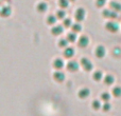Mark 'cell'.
I'll return each mask as SVG.
<instances>
[{"label":"cell","mask_w":121,"mask_h":116,"mask_svg":"<svg viewBox=\"0 0 121 116\" xmlns=\"http://www.w3.org/2000/svg\"><path fill=\"white\" fill-rule=\"evenodd\" d=\"M119 50H120V49H118V48H117V49H115V50H114V54H115V55L119 54V53H120V51H119Z\"/></svg>","instance_id":"f546056e"},{"label":"cell","mask_w":121,"mask_h":116,"mask_svg":"<svg viewBox=\"0 0 121 116\" xmlns=\"http://www.w3.org/2000/svg\"><path fill=\"white\" fill-rule=\"evenodd\" d=\"M113 95L115 97H121V88L120 87H116L113 89Z\"/></svg>","instance_id":"44dd1931"},{"label":"cell","mask_w":121,"mask_h":116,"mask_svg":"<svg viewBox=\"0 0 121 116\" xmlns=\"http://www.w3.org/2000/svg\"><path fill=\"white\" fill-rule=\"evenodd\" d=\"M63 32H64V27H63L62 25H60V24L54 25V27H52V30H51V33H52L54 36L60 35V34H62Z\"/></svg>","instance_id":"52a82bcc"},{"label":"cell","mask_w":121,"mask_h":116,"mask_svg":"<svg viewBox=\"0 0 121 116\" xmlns=\"http://www.w3.org/2000/svg\"><path fill=\"white\" fill-rule=\"evenodd\" d=\"M56 19H57L56 16H54V15H50V16L47 18V23H48L49 25H53V24H55V22H56Z\"/></svg>","instance_id":"e0dca14e"},{"label":"cell","mask_w":121,"mask_h":116,"mask_svg":"<svg viewBox=\"0 0 121 116\" xmlns=\"http://www.w3.org/2000/svg\"><path fill=\"white\" fill-rule=\"evenodd\" d=\"M72 31L73 33H79V32L82 31V25L80 24V23H74V24L72 25Z\"/></svg>","instance_id":"7402d4cb"},{"label":"cell","mask_w":121,"mask_h":116,"mask_svg":"<svg viewBox=\"0 0 121 116\" xmlns=\"http://www.w3.org/2000/svg\"><path fill=\"white\" fill-rule=\"evenodd\" d=\"M85 15H86L85 10L82 8H78L74 13V17H75V19H77V21H79V22L80 21H83L84 19H85Z\"/></svg>","instance_id":"6da1fadb"},{"label":"cell","mask_w":121,"mask_h":116,"mask_svg":"<svg viewBox=\"0 0 121 116\" xmlns=\"http://www.w3.org/2000/svg\"><path fill=\"white\" fill-rule=\"evenodd\" d=\"M67 40H68L69 42H74L75 40H77V34L75 33H69L68 35H67Z\"/></svg>","instance_id":"ffe728a7"},{"label":"cell","mask_w":121,"mask_h":116,"mask_svg":"<svg viewBox=\"0 0 121 116\" xmlns=\"http://www.w3.org/2000/svg\"><path fill=\"white\" fill-rule=\"evenodd\" d=\"M69 1H70V0H59V5L64 10V8L69 6Z\"/></svg>","instance_id":"d6986e66"},{"label":"cell","mask_w":121,"mask_h":116,"mask_svg":"<svg viewBox=\"0 0 121 116\" xmlns=\"http://www.w3.org/2000/svg\"><path fill=\"white\" fill-rule=\"evenodd\" d=\"M53 66H54L56 70H60V69L64 68V61H63L60 58H56V59L53 61Z\"/></svg>","instance_id":"30bf717a"},{"label":"cell","mask_w":121,"mask_h":116,"mask_svg":"<svg viewBox=\"0 0 121 116\" xmlns=\"http://www.w3.org/2000/svg\"><path fill=\"white\" fill-rule=\"evenodd\" d=\"M65 16H66V13H65L64 10H60V11L56 12V17L59 19H64Z\"/></svg>","instance_id":"cb8c5ba5"},{"label":"cell","mask_w":121,"mask_h":116,"mask_svg":"<svg viewBox=\"0 0 121 116\" xmlns=\"http://www.w3.org/2000/svg\"><path fill=\"white\" fill-rule=\"evenodd\" d=\"M101 98H102V100L104 102H108V100L111 99V95H109L108 93H103L102 95H101Z\"/></svg>","instance_id":"d4e9b609"},{"label":"cell","mask_w":121,"mask_h":116,"mask_svg":"<svg viewBox=\"0 0 121 116\" xmlns=\"http://www.w3.org/2000/svg\"><path fill=\"white\" fill-rule=\"evenodd\" d=\"M53 78H54L55 81H57V82H63V81L65 80V74L63 72H55L54 74H53Z\"/></svg>","instance_id":"ba28073f"},{"label":"cell","mask_w":121,"mask_h":116,"mask_svg":"<svg viewBox=\"0 0 121 116\" xmlns=\"http://www.w3.org/2000/svg\"><path fill=\"white\" fill-rule=\"evenodd\" d=\"M109 6H111V10L114 11V12H120L121 11V4L119 3V2L113 1V2H111Z\"/></svg>","instance_id":"8fae6325"},{"label":"cell","mask_w":121,"mask_h":116,"mask_svg":"<svg viewBox=\"0 0 121 116\" xmlns=\"http://www.w3.org/2000/svg\"><path fill=\"white\" fill-rule=\"evenodd\" d=\"M71 24H72V22H71V19H69V18L64 19V27H71Z\"/></svg>","instance_id":"4316f807"},{"label":"cell","mask_w":121,"mask_h":116,"mask_svg":"<svg viewBox=\"0 0 121 116\" xmlns=\"http://www.w3.org/2000/svg\"><path fill=\"white\" fill-rule=\"evenodd\" d=\"M103 17H105V18H116L117 12H114L112 10H104L103 11Z\"/></svg>","instance_id":"9c48e42d"},{"label":"cell","mask_w":121,"mask_h":116,"mask_svg":"<svg viewBox=\"0 0 121 116\" xmlns=\"http://www.w3.org/2000/svg\"><path fill=\"white\" fill-rule=\"evenodd\" d=\"M105 29H106L107 31L112 32V33H115V32L118 31V29H119V25H118L116 22H113V21H111V22H107L106 23V25H105Z\"/></svg>","instance_id":"3957f363"},{"label":"cell","mask_w":121,"mask_h":116,"mask_svg":"<svg viewBox=\"0 0 121 116\" xmlns=\"http://www.w3.org/2000/svg\"><path fill=\"white\" fill-rule=\"evenodd\" d=\"M102 77H103V74L101 71H97V72H95L94 75H92V78L96 81H100L101 79H102Z\"/></svg>","instance_id":"ac0fdd59"},{"label":"cell","mask_w":121,"mask_h":116,"mask_svg":"<svg viewBox=\"0 0 121 116\" xmlns=\"http://www.w3.org/2000/svg\"><path fill=\"white\" fill-rule=\"evenodd\" d=\"M114 81H115V78H114L113 75H106V76L104 77V83L107 85H111L114 83Z\"/></svg>","instance_id":"2e32d148"},{"label":"cell","mask_w":121,"mask_h":116,"mask_svg":"<svg viewBox=\"0 0 121 116\" xmlns=\"http://www.w3.org/2000/svg\"><path fill=\"white\" fill-rule=\"evenodd\" d=\"M103 111H105V112H107V111L111 110V104H108V102H105L104 104H103Z\"/></svg>","instance_id":"f1b7e54d"},{"label":"cell","mask_w":121,"mask_h":116,"mask_svg":"<svg viewBox=\"0 0 121 116\" xmlns=\"http://www.w3.org/2000/svg\"><path fill=\"white\" fill-rule=\"evenodd\" d=\"M11 13H12V10H11L10 6H4V8H2L1 12H0V15H1L2 17H9L11 15Z\"/></svg>","instance_id":"4fadbf2b"},{"label":"cell","mask_w":121,"mask_h":116,"mask_svg":"<svg viewBox=\"0 0 121 116\" xmlns=\"http://www.w3.org/2000/svg\"><path fill=\"white\" fill-rule=\"evenodd\" d=\"M88 43H89V39H88L87 36H81L78 40V46L80 48H86L88 46Z\"/></svg>","instance_id":"277c9868"},{"label":"cell","mask_w":121,"mask_h":116,"mask_svg":"<svg viewBox=\"0 0 121 116\" xmlns=\"http://www.w3.org/2000/svg\"><path fill=\"white\" fill-rule=\"evenodd\" d=\"M67 69H68L70 72H77L79 70V63L74 60H71L67 63Z\"/></svg>","instance_id":"5b68a950"},{"label":"cell","mask_w":121,"mask_h":116,"mask_svg":"<svg viewBox=\"0 0 121 116\" xmlns=\"http://www.w3.org/2000/svg\"><path fill=\"white\" fill-rule=\"evenodd\" d=\"M81 64H82V66L84 68V70H85V71H87V72L91 71L92 63L90 62L89 59H87V58H82V59H81Z\"/></svg>","instance_id":"7a4b0ae2"},{"label":"cell","mask_w":121,"mask_h":116,"mask_svg":"<svg viewBox=\"0 0 121 116\" xmlns=\"http://www.w3.org/2000/svg\"><path fill=\"white\" fill-rule=\"evenodd\" d=\"M105 2H106V0H97L96 4H97V6H98V8H102V6L105 4Z\"/></svg>","instance_id":"83f0119b"},{"label":"cell","mask_w":121,"mask_h":116,"mask_svg":"<svg viewBox=\"0 0 121 116\" xmlns=\"http://www.w3.org/2000/svg\"><path fill=\"white\" fill-rule=\"evenodd\" d=\"M70 1H74V0H70Z\"/></svg>","instance_id":"4dcf8cb0"},{"label":"cell","mask_w":121,"mask_h":116,"mask_svg":"<svg viewBox=\"0 0 121 116\" xmlns=\"http://www.w3.org/2000/svg\"><path fill=\"white\" fill-rule=\"evenodd\" d=\"M89 94H90L89 90L85 88V89H82V90H80V91H79V97L85 99V98H87L88 96H89Z\"/></svg>","instance_id":"5bb4252c"},{"label":"cell","mask_w":121,"mask_h":116,"mask_svg":"<svg viewBox=\"0 0 121 116\" xmlns=\"http://www.w3.org/2000/svg\"><path fill=\"white\" fill-rule=\"evenodd\" d=\"M105 53H106V51H105V48L102 46H99L98 48L96 49V52H95V54H96V56L98 58H103L105 56Z\"/></svg>","instance_id":"8992f818"},{"label":"cell","mask_w":121,"mask_h":116,"mask_svg":"<svg viewBox=\"0 0 121 116\" xmlns=\"http://www.w3.org/2000/svg\"><path fill=\"white\" fill-rule=\"evenodd\" d=\"M74 55V50L72 48H66L64 51V56L66 58H71Z\"/></svg>","instance_id":"9a60e30c"},{"label":"cell","mask_w":121,"mask_h":116,"mask_svg":"<svg viewBox=\"0 0 121 116\" xmlns=\"http://www.w3.org/2000/svg\"><path fill=\"white\" fill-rule=\"evenodd\" d=\"M68 40L67 39H60V41H59V46H60V48H64V49H66L67 48V46H68Z\"/></svg>","instance_id":"603a6c76"},{"label":"cell","mask_w":121,"mask_h":116,"mask_svg":"<svg viewBox=\"0 0 121 116\" xmlns=\"http://www.w3.org/2000/svg\"><path fill=\"white\" fill-rule=\"evenodd\" d=\"M47 10H48V4H47L46 2H39V3L37 4V12L45 13Z\"/></svg>","instance_id":"7c38bea8"},{"label":"cell","mask_w":121,"mask_h":116,"mask_svg":"<svg viewBox=\"0 0 121 116\" xmlns=\"http://www.w3.org/2000/svg\"><path fill=\"white\" fill-rule=\"evenodd\" d=\"M92 108L95 109V110H99V109L101 108V104L99 100H95L94 102H92Z\"/></svg>","instance_id":"484cf974"}]
</instances>
